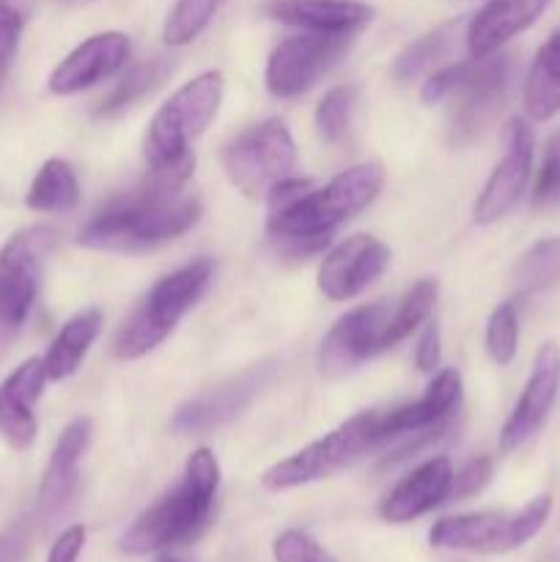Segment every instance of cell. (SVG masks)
Here are the masks:
<instances>
[{
  "instance_id": "28",
  "label": "cell",
  "mask_w": 560,
  "mask_h": 562,
  "mask_svg": "<svg viewBox=\"0 0 560 562\" xmlns=\"http://www.w3.org/2000/svg\"><path fill=\"white\" fill-rule=\"evenodd\" d=\"M170 69H173V66H170V60H165V58H152V60H146V64H137L135 69L126 71L124 80H121L119 86H115L113 91L102 99L97 115L99 119H110V115L124 113L126 108H132L135 102H141L146 93H152L154 88H157L159 82L170 75Z\"/></svg>"
},
{
  "instance_id": "19",
  "label": "cell",
  "mask_w": 560,
  "mask_h": 562,
  "mask_svg": "<svg viewBox=\"0 0 560 562\" xmlns=\"http://www.w3.org/2000/svg\"><path fill=\"white\" fill-rule=\"evenodd\" d=\"M47 368L44 360L31 357L0 384V437L14 450H27L36 439L38 423L33 406L42 398Z\"/></svg>"
},
{
  "instance_id": "29",
  "label": "cell",
  "mask_w": 560,
  "mask_h": 562,
  "mask_svg": "<svg viewBox=\"0 0 560 562\" xmlns=\"http://www.w3.org/2000/svg\"><path fill=\"white\" fill-rule=\"evenodd\" d=\"M434 302H437V280H417L390 311L388 329H384L382 338L384 349H393L406 335L415 333L426 322L428 313L434 311Z\"/></svg>"
},
{
  "instance_id": "17",
  "label": "cell",
  "mask_w": 560,
  "mask_h": 562,
  "mask_svg": "<svg viewBox=\"0 0 560 562\" xmlns=\"http://www.w3.org/2000/svg\"><path fill=\"white\" fill-rule=\"evenodd\" d=\"M130 58V38L119 31L97 33L77 44L49 75V91L58 97H71V93L88 91L102 80L113 77Z\"/></svg>"
},
{
  "instance_id": "5",
  "label": "cell",
  "mask_w": 560,
  "mask_h": 562,
  "mask_svg": "<svg viewBox=\"0 0 560 562\" xmlns=\"http://www.w3.org/2000/svg\"><path fill=\"white\" fill-rule=\"evenodd\" d=\"M212 258H198V261L170 272L168 278L157 280L146 300L132 311V316L115 335V357L137 360V357L157 349L173 333L176 324L184 318V313L201 300L209 280H212Z\"/></svg>"
},
{
  "instance_id": "22",
  "label": "cell",
  "mask_w": 560,
  "mask_h": 562,
  "mask_svg": "<svg viewBox=\"0 0 560 562\" xmlns=\"http://www.w3.org/2000/svg\"><path fill=\"white\" fill-rule=\"evenodd\" d=\"M552 0H489L470 22H467V53L470 58H486L503 44L519 36L533 25Z\"/></svg>"
},
{
  "instance_id": "15",
  "label": "cell",
  "mask_w": 560,
  "mask_h": 562,
  "mask_svg": "<svg viewBox=\"0 0 560 562\" xmlns=\"http://www.w3.org/2000/svg\"><path fill=\"white\" fill-rule=\"evenodd\" d=\"M272 373L275 362H261V366L247 368L239 376L228 379V382L217 384L209 393L179 406L173 420H170V428L176 434H203L225 426V423L234 420L236 415H242L250 406V401L261 393L264 384L272 379Z\"/></svg>"
},
{
  "instance_id": "1",
  "label": "cell",
  "mask_w": 560,
  "mask_h": 562,
  "mask_svg": "<svg viewBox=\"0 0 560 562\" xmlns=\"http://www.w3.org/2000/svg\"><path fill=\"white\" fill-rule=\"evenodd\" d=\"M195 162L170 170H152V179L137 190L115 195L88 220L77 241L91 250L141 252L179 239L201 217V203L181 195Z\"/></svg>"
},
{
  "instance_id": "9",
  "label": "cell",
  "mask_w": 560,
  "mask_h": 562,
  "mask_svg": "<svg viewBox=\"0 0 560 562\" xmlns=\"http://www.w3.org/2000/svg\"><path fill=\"white\" fill-rule=\"evenodd\" d=\"M294 137L280 119H267L250 126L236 135L223 151L225 176L247 198L267 195L280 179L294 170Z\"/></svg>"
},
{
  "instance_id": "10",
  "label": "cell",
  "mask_w": 560,
  "mask_h": 562,
  "mask_svg": "<svg viewBox=\"0 0 560 562\" xmlns=\"http://www.w3.org/2000/svg\"><path fill=\"white\" fill-rule=\"evenodd\" d=\"M514 75L516 60L508 53H492L467 64L464 77L448 97L453 99L448 124V137L453 146H470L497 119L508 102Z\"/></svg>"
},
{
  "instance_id": "13",
  "label": "cell",
  "mask_w": 560,
  "mask_h": 562,
  "mask_svg": "<svg viewBox=\"0 0 560 562\" xmlns=\"http://www.w3.org/2000/svg\"><path fill=\"white\" fill-rule=\"evenodd\" d=\"M503 137L505 157L492 170L489 181L483 184L481 195H478L475 209H472L475 212V223L481 225L503 220L522 201L533 173V146H536L533 126L525 119H511Z\"/></svg>"
},
{
  "instance_id": "30",
  "label": "cell",
  "mask_w": 560,
  "mask_h": 562,
  "mask_svg": "<svg viewBox=\"0 0 560 562\" xmlns=\"http://www.w3.org/2000/svg\"><path fill=\"white\" fill-rule=\"evenodd\" d=\"M560 283V236L536 241L514 267V285L522 294H538Z\"/></svg>"
},
{
  "instance_id": "32",
  "label": "cell",
  "mask_w": 560,
  "mask_h": 562,
  "mask_svg": "<svg viewBox=\"0 0 560 562\" xmlns=\"http://www.w3.org/2000/svg\"><path fill=\"white\" fill-rule=\"evenodd\" d=\"M357 102L355 86H335L329 88L316 104V130L324 143H338L349 130L351 110Z\"/></svg>"
},
{
  "instance_id": "33",
  "label": "cell",
  "mask_w": 560,
  "mask_h": 562,
  "mask_svg": "<svg viewBox=\"0 0 560 562\" xmlns=\"http://www.w3.org/2000/svg\"><path fill=\"white\" fill-rule=\"evenodd\" d=\"M519 346V311L516 302H503L486 322V351L497 366H511Z\"/></svg>"
},
{
  "instance_id": "42",
  "label": "cell",
  "mask_w": 560,
  "mask_h": 562,
  "mask_svg": "<svg viewBox=\"0 0 560 562\" xmlns=\"http://www.w3.org/2000/svg\"><path fill=\"white\" fill-rule=\"evenodd\" d=\"M157 562H181V560H176V558H159Z\"/></svg>"
},
{
  "instance_id": "14",
  "label": "cell",
  "mask_w": 560,
  "mask_h": 562,
  "mask_svg": "<svg viewBox=\"0 0 560 562\" xmlns=\"http://www.w3.org/2000/svg\"><path fill=\"white\" fill-rule=\"evenodd\" d=\"M390 250L377 236L355 234L333 247L318 267V289L327 300L346 302L360 296L373 280L382 278Z\"/></svg>"
},
{
  "instance_id": "3",
  "label": "cell",
  "mask_w": 560,
  "mask_h": 562,
  "mask_svg": "<svg viewBox=\"0 0 560 562\" xmlns=\"http://www.w3.org/2000/svg\"><path fill=\"white\" fill-rule=\"evenodd\" d=\"M220 488V464L209 448H198L187 459L184 475L165 492L152 508L143 510L130 530L121 536V552L132 558L163 552V549L195 538L212 516Z\"/></svg>"
},
{
  "instance_id": "6",
  "label": "cell",
  "mask_w": 560,
  "mask_h": 562,
  "mask_svg": "<svg viewBox=\"0 0 560 562\" xmlns=\"http://www.w3.org/2000/svg\"><path fill=\"white\" fill-rule=\"evenodd\" d=\"M379 415L382 412H360L340 423L335 431L324 434L322 439L305 445L289 459L278 461L272 470L264 472V488L289 492V488L327 481V477L349 470L355 461L379 448Z\"/></svg>"
},
{
  "instance_id": "7",
  "label": "cell",
  "mask_w": 560,
  "mask_h": 562,
  "mask_svg": "<svg viewBox=\"0 0 560 562\" xmlns=\"http://www.w3.org/2000/svg\"><path fill=\"white\" fill-rule=\"evenodd\" d=\"M552 510L549 494H538L516 514H500V510H483V514L443 516L434 521L428 532V543L434 549L448 552H472V554H505L525 547L527 541L544 530Z\"/></svg>"
},
{
  "instance_id": "41",
  "label": "cell",
  "mask_w": 560,
  "mask_h": 562,
  "mask_svg": "<svg viewBox=\"0 0 560 562\" xmlns=\"http://www.w3.org/2000/svg\"><path fill=\"white\" fill-rule=\"evenodd\" d=\"M439 357H443V349H439V327L437 324H428L423 329L421 340H417V349H415V362L421 371H434L439 366Z\"/></svg>"
},
{
  "instance_id": "8",
  "label": "cell",
  "mask_w": 560,
  "mask_h": 562,
  "mask_svg": "<svg viewBox=\"0 0 560 562\" xmlns=\"http://www.w3.org/2000/svg\"><path fill=\"white\" fill-rule=\"evenodd\" d=\"M53 228H27L0 250V357L27 324L42 285L44 258L53 250Z\"/></svg>"
},
{
  "instance_id": "21",
  "label": "cell",
  "mask_w": 560,
  "mask_h": 562,
  "mask_svg": "<svg viewBox=\"0 0 560 562\" xmlns=\"http://www.w3.org/2000/svg\"><path fill=\"white\" fill-rule=\"evenodd\" d=\"M450 486H453V467H450V461L445 456L428 459L426 464L417 467L412 475H406L382 499L379 516L390 521V525H406V521L421 519L428 510L448 503Z\"/></svg>"
},
{
  "instance_id": "2",
  "label": "cell",
  "mask_w": 560,
  "mask_h": 562,
  "mask_svg": "<svg viewBox=\"0 0 560 562\" xmlns=\"http://www.w3.org/2000/svg\"><path fill=\"white\" fill-rule=\"evenodd\" d=\"M384 170L379 162H362L335 176L329 184L311 187L300 201L269 212L267 231L291 256H311L327 247L329 234L346 220L371 206L382 192Z\"/></svg>"
},
{
  "instance_id": "38",
  "label": "cell",
  "mask_w": 560,
  "mask_h": 562,
  "mask_svg": "<svg viewBox=\"0 0 560 562\" xmlns=\"http://www.w3.org/2000/svg\"><path fill=\"white\" fill-rule=\"evenodd\" d=\"M467 64H470V60H450V64L439 66V69L434 71L426 82H423V91H421L423 102L434 104V102H443V99H448L450 93L456 91V86L461 82V77H464Z\"/></svg>"
},
{
  "instance_id": "37",
  "label": "cell",
  "mask_w": 560,
  "mask_h": 562,
  "mask_svg": "<svg viewBox=\"0 0 560 562\" xmlns=\"http://www.w3.org/2000/svg\"><path fill=\"white\" fill-rule=\"evenodd\" d=\"M492 481V459L489 456H478V459L467 461L459 472L453 475V486H450V497L448 499H467L472 494L483 492Z\"/></svg>"
},
{
  "instance_id": "25",
  "label": "cell",
  "mask_w": 560,
  "mask_h": 562,
  "mask_svg": "<svg viewBox=\"0 0 560 562\" xmlns=\"http://www.w3.org/2000/svg\"><path fill=\"white\" fill-rule=\"evenodd\" d=\"M99 329H102V313L97 307H88V311L71 316L58 329V335L49 344L47 355L42 357L44 368H47V379H53V382L69 379L80 368V362L86 360Z\"/></svg>"
},
{
  "instance_id": "26",
  "label": "cell",
  "mask_w": 560,
  "mask_h": 562,
  "mask_svg": "<svg viewBox=\"0 0 560 562\" xmlns=\"http://www.w3.org/2000/svg\"><path fill=\"white\" fill-rule=\"evenodd\" d=\"M522 102L533 121H549L560 113V31L552 33L536 53Z\"/></svg>"
},
{
  "instance_id": "24",
  "label": "cell",
  "mask_w": 560,
  "mask_h": 562,
  "mask_svg": "<svg viewBox=\"0 0 560 562\" xmlns=\"http://www.w3.org/2000/svg\"><path fill=\"white\" fill-rule=\"evenodd\" d=\"M467 38V20H453L445 22V25L434 27L426 36H421L417 42L406 44L401 49V55L393 64V80L406 86V82H415L417 77L428 75V71H437L450 55L456 53L459 42ZM467 44V42H464Z\"/></svg>"
},
{
  "instance_id": "35",
  "label": "cell",
  "mask_w": 560,
  "mask_h": 562,
  "mask_svg": "<svg viewBox=\"0 0 560 562\" xmlns=\"http://www.w3.org/2000/svg\"><path fill=\"white\" fill-rule=\"evenodd\" d=\"M275 562H338L327 549L318 547L311 536L300 530H285L272 543Z\"/></svg>"
},
{
  "instance_id": "31",
  "label": "cell",
  "mask_w": 560,
  "mask_h": 562,
  "mask_svg": "<svg viewBox=\"0 0 560 562\" xmlns=\"http://www.w3.org/2000/svg\"><path fill=\"white\" fill-rule=\"evenodd\" d=\"M228 0H176L168 20H165V44H170V47H184V44H190L192 38H198L206 31L212 16Z\"/></svg>"
},
{
  "instance_id": "12",
  "label": "cell",
  "mask_w": 560,
  "mask_h": 562,
  "mask_svg": "<svg viewBox=\"0 0 560 562\" xmlns=\"http://www.w3.org/2000/svg\"><path fill=\"white\" fill-rule=\"evenodd\" d=\"M390 311H393V305L382 300L373 302V305L355 307L346 316H340L318 346L316 366L322 376H346L357 366H362L368 357L384 351L382 338L384 329H388Z\"/></svg>"
},
{
  "instance_id": "40",
  "label": "cell",
  "mask_w": 560,
  "mask_h": 562,
  "mask_svg": "<svg viewBox=\"0 0 560 562\" xmlns=\"http://www.w3.org/2000/svg\"><path fill=\"white\" fill-rule=\"evenodd\" d=\"M31 543V521L16 519L0 532V562H20Z\"/></svg>"
},
{
  "instance_id": "16",
  "label": "cell",
  "mask_w": 560,
  "mask_h": 562,
  "mask_svg": "<svg viewBox=\"0 0 560 562\" xmlns=\"http://www.w3.org/2000/svg\"><path fill=\"white\" fill-rule=\"evenodd\" d=\"M560 390V346L555 340H547L541 349L536 351L533 360V371L527 376L525 390L516 398L514 412L505 420L503 431H500V450L511 453V450L522 448L527 439L538 434V428L547 423L549 412H552L555 398Z\"/></svg>"
},
{
  "instance_id": "4",
  "label": "cell",
  "mask_w": 560,
  "mask_h": 562,
  "mask_svg": "<svg viewBox=\"0 0 560 562\" xmlns=\"http://www.w3.org/2000/svg\"><path fill=\"white\" fill-rule=\"evenodd\" d=\"M223 102V75L203 71L179 88L154 113L146 132V162L152 170H170L195 162L192 140L203 135Z\"/></svg>"
},
{
  "instance_id": "20",
  "label": "cell",
  "mask_w": 560,
  "mask_h": 562,
  "mask_svg": "<svg viewBox=\"0 0 560 562\" xmlns=\"http://www.w3.org/2000/svg\"><path fill=\"white\" fill-rule=\"evenodd\" d=\"M461 401V373L456 368H445L434 376L426 393L412 404L399 406L379 415V448L393 442L395 437H410L423 428L450 423L456 406Z\"/></svg>"
},
{
  "instance_id": "36",
  "label": "cell",
  "mask_w": 560,
  "mask_h": 562,
  "mask_svg": "<svg viewBox=\"0 0 560 562\" xmlns=\"http://www.w3.org/2000/svg\"><path fill=\"white\" fill-rule=\"evenodd\" d=\"M22 25H25V14H22L20 0H0V80L20 47Z\"/></svg>"
},
{
  "instance_id": "34",
  "label": "cell",
  "mask_w": 560,
  "mask_h": 562,
  "mask_svg": "<svg viewBox=\"0 0 560 562\" xmlns=\"http://www.w3.org/2000/svg\"><path fill=\"white\" fill-rule=\"evenodd\" d=\"M560 203V130L555 132L544 148L541 168H538L536 187H533V206L549 209Z\"/></svg>"
},
{
  "instance_id": "39",
  "label": "cell",
  "mask_w": 560,
  "mask_h": 562,
  "mask_svg": "<svg viewBox=\"0 0 560 562\" xmlns=\"http://www.w3.org/2000/svg\"><path fill=\"white\" fill-rule=\"evenodd\" d=\"M86 527L82 525H71L55 538V543L49 547L47 562H80L82 549H86Z\"/></svg>"
},
{
  "instance_id": "27",
  "label": "cell",
  "mask_w": 560,
  "mask_h": 562,
  "mask_svg": "<svg viewBox=\"0 0 560 562\" xmlns=\"http://www.w3.org/2000/svg\"><path fill=\"white\" fill-rule=\"evenodd\" d=\"M25 203L33 212H71L80 203V181L75 168L64 159H47L38 168Z\"/></svg>"
},
{
  "instance_id": "11",
  "label": "cell",
  "mask_w": 560,
  "mask_h": 562,
  "mask_svg": "<svg viewBox=\"0 0 560 562\" xmlns=\"http://www.w3.org/2000/svg\"><path fill=\"white\" fill-rule=\"evenodd\" d=\"M351 47L349 33H313L289 36L267 60V88L278 99H294L311 91Z\"/></svg>"
},
{
  "instance_id": "23",
  "label": "cell",
  "mask_w": 560,
  "mask_h": 562,
  "mask_svg": "<svg viewBox=\"0 0 560 562\" xmlns=\"http://www.w3.org/2000/svg\"><path fill=\"white\" fill-rule=\"evenodd\" d=\"M267 14L302 31L355 36L373 20V5L362 0H272Z\"/></svg>"
},
{
  "instance_id": "18",
  "label": "cell",
  "mask_w": 560,
  "mask_h": 562,
  "mask_svg": "<svg viewBox=\"0 0 560 562\" xmlns=\"http://www.w3.org/2000/svg\"><path fill=\"white\" fill-rule=\"evenodd\" d=\"M88 442H91V420L88 417H75L60 431L53 456L47 461V470L42 475V483H38V519H55L75 499L77 483H80V461Z\"/></svg>"
}]
</instances>
